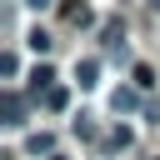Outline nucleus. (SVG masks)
I'll list each match as a JSON object with an SVG mask.
<instances>
[{"instance_id": "6e6552de", "label": "nucleus", "mask_w": 160, "mask_h": 160, "mask_svg": "<svg viewBox=\"0 0 160 160\" xmlns=\"http://www.w3.org/2000/svg\"><path fill=\"white\" fill-rule=\"evenodd\" d=\"M45 105H50V110H65V105H70V90H65V85L45 90Z\"/></svg>"}, {"instance_id": "ddd939ff", "label": "nucleus", "mask_w": 160, "mask_h": 160, "mask_svg": "<svg viewBox=\"0 0 160 160\" xmlns=\"http://www.w3.org/2000/svg\"><path fill=\"white\" fill-rule=\"evenodd\" d=\"M50 160H65V155H50Z\"/></svg>"}, {"instance_id": "39448f33", "label": "nucleus", "mask_w": 160, "mask_h": 160, "mask_svg": "<svg viewBox=\"0 0 160 160\" xmlns=\"http://www.w3.org/2000/svg\"><path fill=\"white\" fill-rule=\"evenodd\" d=\"M95 75H100V60H80V65H75V80H80V90H90V85H95Z\"/></svg>"}, {"instance_id": "1a4fd4ad", "label": "nucleus", "mask_w": 160, "mask_h": 160, "mask_svg": "<svg viewBox=\"0 0 160 160\" xmlns=\"http://www.w3.org/2000/svg\"><path fill=\"white\" fill-rule=\"evenodd\" d=\"M0 70H5V80H15V70H20V60H15V50H5V55H0Z\"/></svg>"}, {"instance_id": "9b49d317", "label": "nucleus", "mask_w": 160, "mask_h": 160, "mask_svg": "<svg viewBox=\"0 0 160 160\" xmlns=\"http://www.w3.org/2000/svg\"><path fill=\"white\" fill-rule=\"evenodd\" d=\"M20 5H30V10H45V5H50V0H20Z\"/></svg>"}, {"instance_id": "f8f14e48", "label": "nucleus", "mask_w": 160, "mask_h": 160, "mask_svg": "<svg viewBox=\"0 0 160 160\" xmlns=\"http://www.w3.org/2000/svg\"><path fill=\"white\" fill-rule=\"evenodd\" d=\"M150 10H160V0H150Z\"/></svg>"}, {"instance_id": "7ed1b4c3", "label": "nucleus", "mask_w": 160, "mask_h": 160, "mask_svg": "<svg viewBox=\"0 0 160 160\" xmlns=\"http://www.w3.org/2000/svg\"><path fill=\"white\" fill-rule=\"evenodd\" d=\"M100 40H105V45H115V50H120V40H125V20H120V15H110V20H105V25H100Z\"/></svg>"}, {"instance_id": "423d86ee", "label": "nucleus", "mask_w": 160, "mask_h": 160, "mask_svg": "<svg viewBox=\"0 0 160 160\" xmlns=\"http://www.w3.org/2000/svg\"><path fill=\"white\" fill-rule=\"evenodd\" d=\"M25 45H30V50H35V55H50V45H55V40H50V35H45V30H40V25H35V30H30V35H25Z\"/></svg>"}, {"instance_id": "9d476101", "label": "nucleus", "mask_w": 160, "mask_h": 160, "mask_svg": "<svg viewBox=\"0 0 160 160\" xmlns=\"http://www.w3.org/2000/svg\"><path fill=\"white\" fill-rule=\"evenodd\" d=\"M135 85L150 90V85H155V70H150V65H135Z\"/></svg>"}, {"instance_id": "f03ea898", "label": "nucleus", "mask_w": 160, "mask_h": 160, "mask_svg": "<svg viewBox=\"0 0 160 160\" xmlns=\"http://www.w3.org/2000/svg\"><path fill=\"white\" fill-rule=\"evenodd\" d=\"M30 90H35V95H40V90H55V65L40 60V65L30 70Z\"/></svg>"}, {"instance_id": "20e7f679", "label": "nucleus", "mask_w": 160, "mask_h": 160, "mask_svg": "<svg viewBox=\"0 0 160 160\" xmlns=\"http://www.w3.org/2000/svg\"><path fill=\"white\" fill-rule=\"evenodd\" d=\"M25 150H30V155H55V135H50V130H40V135H30V140H25Z\"/></svg>"}, {"instance_id": "f257e3e1", "label": "nucleus", "mask_w": 160, "mask_h": 160, "mask_svg": "<svg viewBox=\"0 0 160 160\" xmlns=\"http://www.w3.org/2000/svg\"><path fill=\"white\" fill-rule=\"evenodd\" d=\"M0 115H5V120H0L5 130H20V125H25V105H20V95H15V90H5V100H0Z\"/></svg>"}, {"instance_id": "0eeeda50", "label": "nucleus", "mask_w": 160, "mask_h": 160, "mask_svg": "<svg viewBox=\"0 0 160 160\" xmlns=\"http://www.w3.org/2000/svg\"><path fill=\"white\" fill-rule=\"evenodd\" d=\"M135 105H140L135 90H115V95H110V110H115V115H120V110H135Z\"/></svg>"}]
</instances>
